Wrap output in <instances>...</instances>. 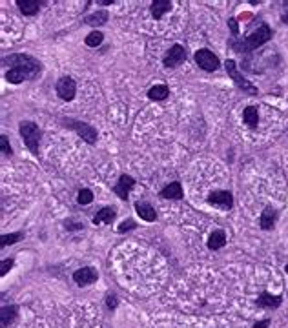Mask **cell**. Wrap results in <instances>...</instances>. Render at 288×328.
Masks as SVG:
<instances>
[{
    "mask_svg": "<svg viewBox=\"0 0 288 328\" xmlns=\"http://www.w3.org/2000/svg\"><path fill=\"white\" fill-rule=\"evenodd\" d=\"M2 66H8L6 81L10 84H21L26 81H35L42 73L41 61L26 53H13V55L2 57Z\"/></svg>",
    "mask_w": 288,
    "mask_h": 328,
    "instance_id": "cell-1",
    "label": "cell"
},
{
    "mask_svg": "<svg viewBox=\"0 0 288 328\" xmlns=\"http://www.w3.org/2000/svg\"><path fill=\"white\" fill-rule=\"evenodd\" d=\"M272 37H273V30L266 24V22H263L257 30H253L252 33L248 37H244V39L232 37V39L228 41V48H232L233 51H237L241 55H248V53H252L253 50H257V48H261L263 44H266Z\"/></svg>",
    "mask_w": 288,
    "mask_h": 328,
    "instance_id": "cell-2",
    "label": "cell"
},
{
    "mask_svg": "<svg viewBox=\"0 0 288 328\" xmlns=\"http://www.w3.org/2000/svg\"><path fill=\"white\" fill-rule=\"evenodd\" d=\"M19 133H21V137H22L24 146L28 148L33 155H39V144H41V137H42L41 128L37 126L35 122L22 121L21 126H19Z\"/></svg>",
    "mask_w": 288,
    "mask_h": 328,
    "instance_id": "cell-3",
    "label": "cell"
},
{
    "mask_svg": "<svg viewBox=\"0 0 288 328\" xmlns=\"http://www.w3.org/2000/svg\"><path fill=\"white\" fill-rule=\"evenodd\" d=\"M224 70H226V73H228V77L233 81V84L239 88V90L243 91V93H246V95H257L259 93V90H257V86H253L252 82L248 81L246 77L239 71V68H237V64H235V61H232V59H228L226 62H224Z\"/></svg>",
    "mask_w": 288,
    "mask_h": 328,
    "instance_id": "cell-4",
    "label": "cell"
},
{
    "mask_svg": "<svg viewBox=\"0 0 288 328\" xmlns=\"http://www.w3.org/2000/svg\"><path fill=\"white\" fill-rule=\"evenodd\" d=\"M62 124L66 128H70V130H73L77 133V135L81 137L82 141L88 142V144H97V139H99V131L95 130V128L91 126V124H88V122H82V121H75V119H62Z\"/></svg>",
    "mask_w": 288,
    "mask_h": 328,
    "instance_id": "cell-5",
    "label": "cell"
},
{
    "mask_svg": "<svg viewBox=\"0 0 288 328\" xmlns=\"http://www.w3.org/2000/svg\"><path fill=\"white\" fill-rule=\"evenodd\" d=\"M193 59H195V64L204 71H217L219 66H221L219 57L213 51L208 50V48H201V50L195 51Z\"/></svg>",
    "mask_w": 288,
    "mask_h": 328,
    "instance_id": "cell-6",
    "label": "cell"
},
{
    "mask_svg": "<svg viewBox=\"0 0 288 328\" xmlns=\"http://www.w3.org/2000/svg\"><path fill=\"white\" fill-rule=\"evenodd\" d=\"M186 48L181 44H173L170 50L164 53V57H162V64L166 66V68H177V66H181L182 62L186 61Z\"/></svg>",
    "mask_w": 288,
    "mask_h": 328,
    "instance_id": "cell-7",
    "label": "cell"
},
{
    "mask_svg": "<svg viewBox=\"0 0 288 328\" xmlns=\"http://www.w3.org/2000/svg\"><path fill=\"white\" fill-rule=\"evenodd\" d=\"M57 95L61 97L62 101H73L77 95V82L71 79V77H61L59 81H57Z\"/></svg>",
    "mask_w": 288,
    "mask_h": 328,
    "instance_id": "cell-8",
    "label": "cell"
},
{
    "mask_svg": "<svg viewBox=\"0 0 288 328\" xmlns=\"http://www.w3.org/2000/svg\"><path fill=\"white\" fill-rule=\"evenodd\" d=\"M208 204H212V206H217L221 210H232L233 206V195L232 192H228V190H215L208 195Z\"/></svg>",
    "mask_w": 288,
    "mask_h": 328,
    "instance_id": "cell-9",
    "label": "cell"
},
{
    "mask_svg": "<svg viewBox=\"0 0 288 328\" xmlns=\"http://www.w3.org/2000/svg\"><path fill=\"white\" fill-rule=\"evenodd\" d=\"M135 184H137V181L133 179L132 175H128V173H122V175L119 177L117 184L113 186V193H115L119 199H122V201H128L130 192H132L133 188H135Z\"/></svg>",
    "mask_w": 288,
    "mask_h": 328,
    "instance_id": "cell-10",
    "label": "cell"
},
{
    "mask_svg": "<svg viewBox=\"0 0 288 328\" xmlns=\"http://www.w3.org/2000/svg\"><path fill=\"white\" fill-rule=\"evenodd\" d=\"M99 279V272H97L93 266H84L79 268L73 272V281H75L79 286H88V284H93Z\"/></svg>",
    "mask_w": 288,
    "mask_h": 328,
    "instance_id": "cell-11",
    "label": "cell"
},
{
    "mask_svg": "<svg viewBox=\"0 0 288 328\" xmlns=\"http://www.w3.org/2000/svg\"><path fill=\"white\" fill-rule=\"evenodd\" d=\"M255 304L259 308H264V310H275L283 304V295H272L268 292H261V295L255 299Z\"/></svg>",
    "mask_w": 288,
    "mask_h": 328,
    "instance_id": "cell-12",
    "label": "cell"
},
{
    "mask_svg": "<svg viewBox=\"0 0 288 328\" xmlns=\"http://www.w3.org/2000/svg\"><path fill=\"white\" fill-rule=\"evenodd\" d=\"M19 317V306L17 304H4L0 310V328H8Z\"/></svg>",
    "mask_w": 288,
    "mask_h": 328,
    "instance_id": "cell-13",
    "label": "cell"
},
{
    "mask_svg": "<svg viewBox=\"0 0 288 328\" xmlns=\"http://www.w3.org/2000/svg\"><path fill=\"white\" fill-rule=\"evenodd\" d=\"M135 212H137V215L142 219V221H146V222L157 221L155 208H153L152 204H150V202H146V201H137L135 202Z\"/></svg>",
    "mask_w": 288,
    "mask_h": 328,
    "instance_id": "cell-14",
    "label": "cell"
},
{
    "mask_svg": "<svg viewBox=\"0 0 288 328\" xmlns=\"http://www.w3.org/2000/svg\"><path fill=\"white\" fill-rule=\"evenodd\" d=\"M115 217H117V210L113 206H104V208H101L99 212L93 215V224H111V222L115 221Z\"/></svg>",
    "mask_w": 288,
    "mask_h": 328,
    "instance_id": "cell-15",
    "label": "cell"
},
{
    "mask_svg": "<svg viewBox=\"0 0 288 328\" xmlns=\"http://www.w3.org/2000/svg\"><path fill=\"white\" fill-rule=\"evenodd\" d=\"M17 6L24 17H33L39 13L41 6H44L42 0H17Z\"/></svg>",
    "mask_w": 288,
    "mask_h": 328,
    "instance_id": "cell-16",
    "label": "cell"
},
{
    "mask_svg": "<svg viewBox=\"0 0 288 328\" xmlns=\"http://www.w3.org/2000/svg\"><path fill=\"white\" fill-rule=\"evenodd\" d=\"M159 197H162V199H173V201H179V199H182V184L179 181L170 182V184H166V186L159 192Z\"/></svg>",
    "mask_w": 288,
    "mask_h": 328,
    "instance_id": "cell-17",
    "label": "cell"
},
{
    "mask_svg": "<svg viewBox=\"0 0 288 328\" xmlns=\"http://www.w3.org/2000/svg\"><path fill=\"white\" fill-rule=\"evenodd\" d=\"M275 221H277V212L272 206H266L259 217V226L261 230H272L275 226Z\"/></svg>",
    "mask_w": 288,
    "mask_h": 328,
    "instance_id": "cell-18",
    "label": "cell"
},
{
    "mask_svg": "<svg viewBox=\"0 0 288 328\" xmlns=\"http://www.w3.org/2000/svg\"><path fill=\"white\" fill-rule=\"evenodd\" d=\"M170 10H172V0H153L152 8H150L152 17L155 21H161L162 17L166 15Z\"/></svg>",
    "mask_w": 288,
    "mask_h": 328,
    "instance_id": "cell-19",
    "label": "cell"
},
{
    "mask_svg": "<svg viewBox=\"0 0 288 328\" xmlns=\"http://www.w3.org/2000/svg\"><path fill=\"white\" fill-rule=\"evenodd\" d=\"M108 21H110V13H108L106 10H99V11H95V13H91V15L84 17V24L93 26V28H101V26H104Z\"/></svg>",
    "mask_w": 288,
    "mask_h": 328,
    "instance_id": "cell-20",
    "label": "cell"
},
{
    "mask_svg": "<svg viewBox=\"0 0 288 328\" xmlns=\"http://www.w3.org/2000/svg\"><path fill=\"white\" fill-rule=\"evenodd\" d=\"M206 244L210 250H213V252L224 248V244H226V233H224V230H213Z\"/></svg>",
    "mask_w": 288,
    "mask_h": 328,
    "instance_id": "cell-21",
    "label": "cell"
},
{
    "mask_svg": "<svg viewBox=\"0 0 288 328\" xmlns=\"http://www.w3.org/2000/svg\"><path fill=\"white\" fill-rule=\"evenodd\" d=\"M170 95V88L166 84H155L153 88L148 90V99L150 101H164Z\"/></svg>",
    "mask_w": 288,
    "mask_h": 328,
    "instance_id": "cell-22",
    "label": "cell"
},
{
    "mask_svg": "<svg viewBox=\"0 0 288 328\" xmlns=\"http://www.w3.org/2000/svg\"><path fill=\"white\" fill-rule=\"evenodd\" d=\"M243 121L250 128H255L259 124V111L255 106H246L243 111Z\"/></svg>",
    "mask_w": 288,
    "mask_h": 328,
    "instance_id": "cell-23",
    "label": "cell"
},
{
    "mask_svg": "<svg viewBox=\"0 0 288 328\" xmlns=\"http://www.w3.org/2000/svg\"><path fill=\"white\" fill-rule=\"evenodd\" d=\"M104 42V35H102L101 31H91L90 35L84 39V44L88 46V48H99V46Z\"/></svg>",
    "mask_w": 288,
    "mask_h": 328,
    "instance_id": "cell-24",
    "label": "cell"
},
{
    "mask_svg": "<svg viewBox=\"0 0 288 328\" xmlns=\"http://www.w3.org/2000/svg\"><path fill=\"white\" fill-rule=\"evenodd\" d=\"M24 239V232H15V233H6V235H2L0 237V246L6 248V246H11V244H15V242L22 241Z\"/></svg>",
    "mask_w": 288,
    "mask_h": 328,
    "instance_id": "cell-25",
    "label": "cell"
},
{
    "mask_svg": "<svg viewBox=\"0 0 288 328\" xmlns=\"http://www.w3.org/2000/svg\"><path fill=\"white\" fill-rule=\"evenodd\" d=\"M93 201V192L91 190H88V188H82V190H79V193H77V202L79 204H90V202Z\"/></svg>",
    "mask_w": 288,
    "mask_h": 328,
    "instance_id": "cell-26",
    "label": "cell"
},
{
    "mask_svg": "<svg viewBox=\"0 0 288 328\" xmlns=\"http://www.w3.org/2000/svg\"><path fill=\"white\" fill-rule=\"evenodd\" d=\"M135 228H137V222L133 221V219H126V221H122L121 224H119L117 232H119V233H126V232H132V230H135Z\"/></svg>",
    "mask_w": 288,
    "mask_h": 328,
    "instance_id": "cell-27",
    "label": "cell"
},
{
    "mask_svg": "<svg viewBox=\"0 0 288 328\" xmlns=\"http://www.w3.org/2000/svg\"><path fill=\"white\" fill-rule=\"evenodd\" d=\"M0 148H2V153H4L6 157L13 155V150H11L10 139H8L6 135H0Z\"/></svg>",
    "mask_w": 288,
    "mask_h": 328,
    "instance_id": "cell-28",
    "label": "cell"
},
{
    "mask_svg": "<svg viewBox=\"0 0 288 328\" xmlns=\"http://www.w3.org/2000/svg\"><path fill=\"white\" fill-rule=\"evenodd\" d=\"M117 306H119V297H117V293H108L106 295V308L110 310V312H113Z\"/></svg>",
    "mask_w": 288,
    "mask_h": 328,
    "instance_id": "cell-29",
    "label": "cell"
},
{
    "mask_svg": "<svg viewBox=\"0 0 288 328\" xmlns=\"http://www.w3.org/2000/svg\"><path fill=\"white\" fill-rule=\"evenodd\" d=\"M64 228H66L68 232H75V230H84V222H77V221H64Z\"/></svg>",
    "mask_w": 288,
    "mask_h": 328,
    "instance_id": "cell-30",
    "label": "cell"
},
{
    "mask_svg": "<svg viewBox=\"0 0 288 328\" xmlns=\"http://www.w3.org/2000/svg\"><path fill=\"white\" fill-rule=\"evenodd\" d=\"M13 264H15V259H4V261H2V264H0V275L4 277L6 273H8L11 268H13Z\"/></svg>",
    "mask_w": 288,
    "mask_h": 328,
    "instance_id": "cell-31",
    "label": "cell"
},
{
    "mask_svg": "<svg viewBox=\"0 0 288 328\" xmlns=\"http://www.w3.org/2000/svg\"><path fill=\"white\" fill-rule=\"evenodd\" d=\"M228 26L232 30V37H239V26H237V19H228Z\"/></svg>",
    "mask_w": 288,
    "mask_h": 328,
    "instance_id": "cell-32",
    "label": "cell"
},
{
    "mask_svg": "<svg viewBox=\"0 0 288 328\" xmlns=\"http://www.w3.org/2000/svg\"><path fill=\"white\" fill-rule=\"evenodd\" d=\"M270 326V319H263V321H255L252 328H268Z\"/></svg>",
    "mask_w": 288,
    "mask_h": 328,
    "instance_id": "cell-33",
    "label": "cell"
},
{
    "mask_svg": "<svg viewBox=\"0 0 288 328\" xmlns=\"http://www.w3.org/2000/svg\"><path fill=\"white\" fill-rule=\"evenodd\" d=\"M281 22L288 26V0H286V2H284V13H283V15H281Z\"/></svg>",
    "mask_w": 288,
    "mask_h": 328,
    "instance_id": "cell-34",
    "label": "cell"
},
{
    "mask_svg": "<svg viewBox=\"0 0 288 328\" xmlns=\"http://www.w3.org/2000/svg\"><path fill=\"white\" fill-rule=\"evenodd\" d=\"M115 2V0H97V4H101V6H111Z\"/></svg>",
    "mask_w": 288,
    "mask_h": 328,
    "instance_id": "cell-35",
    "label": "cell"
},
{
    "mask_svg": "<svg viewBox=\"0 0 288 328\" xmlns=\"http://www.w3.org/2000/svg\"><path fill=\"white\" fill-rule=\"evenodd\" d=\"M284 272H286V273H288V264H286V266H284Z\"/></svg>",
    "mask_w": 288,
    "mask_h": 328,
    "instance_id": "cell-36",
    "label": "cell"
}]
</instances>
